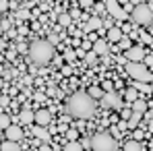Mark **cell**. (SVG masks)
<instances>
[{
	"mask_svg": "<svg viewBox=\"0 0 153 151\" xmlns=\"http://www.w3.org/2000/svg\"><path fill=\"white\" fill-rule=\"evenodd\" d=\"M97 110V101L93 100L87 91H76L66 101V112L73 118H91Z\"/></svg>",
	"mask_w": 153,
	"mask_h": 151,
	"instance_id": "6da1fadb",
	"label": "cell"
},
{
	"mask_svg": "<svg viewBox=\"0 0 153 151\" xmlns=\"http://www.w3.org/2000/svg\"><path fill=\"white\" fill-rule=\"evenodd\" d=\"M27 54L33 64H48L54 56V44H50V39H35L29 44Z\"/></svg>",
	"mask_w": 153,
	"mask_h": 151,
	"instance_id": "7a4b0ae2",
	"label": "cell"
},
{
	"mask_svg": "<svg viewBox=\"0 0 153 151\" xmlns=\"http://www.w3.org/2000/svg\"><path fill=\"white\" fill-rule=\"evenodd\" d=\"M91 149L93 151H116V139L110 135V132H97V135H93V139H91Z\"/></svg>",
	"mask_w": 153,
	"mask_h": 151,
	"instance_id": "3957f363",
	"label": "cell"
},
{
	"mask_svg": "<svg viewBox=\"0 0 153 151\" xmlns=\"http://www.w3.org/2000/svg\"><path fill=\"white\" fill-rule=\"evenodd\" d=\"M126 73L134 81H143V83H151L153 73H149V68L143 62H126Z\"/></svg>",
	"mask_w": 153,
	"mask_h": 151,
	"instance_id": "277c9868",
	"label": "cell"
},
{
	"mask_svg": "<svg viewBox=\"0 0 153 151\" xmlns=\"http://www.w3.org/2000/svg\"><path fill=\"white\" fill-rule=\"evenodd\" d=\"M130 19L137 23V25H151L153 23V8L149 4H137L134 8H132V15H130Z\"/></svg>",
	"mask_w": 153,
	"mask_h": 151,
	"instance_id": "5b68a950",
	"label": "cell"
},
{
	"mask_svg": "<svg viewBox=\"0 0 153 151\" xmlns=\"http://www.w3.org/2000/svg\"><path fill=\"white\" fill-rule=\"evenodd\" d=\"M105 10H108V15L114 17V19H120V21L128 19L126 10L122 8V4H120L118 0H105Z\"/></svg>",
	"mask_w": 153,
	"mask_h": 151,
	"instance_id": "8992f818",
	"label": "cell"
},
{
	"mask_svg": "<svg viewBox=\"0 0 153 151\" xmlns=\"http://www.w3.org/2000/svg\"><path fill=\"white\" fill-rule=\"evenodd\" d=\"M124 58H126V62H143L145 60V48L143 46H130L128 50H124Z\"/></svg>",
	"mask_w": 153,
	"mask_h": 151,
	"instance_id": "52a82bcc",
	"label": "cell"
},
{
	"mask_svg": "<svg viewBox=\"0 0 153 151\" xmlns=\"http://www.w3.org/2000/svg\"><path fill=\"white\" fill-rule=\"evenodd\" d=\"M102 103L105 108H114V110H120L122 108V100H120V95L116 91H105L103 97H102Z\"/></svg>",
	"mask_w": 153,
	"mask_h": 151,
	"instance_id": "ba28073f",
	"label": "cell"
},
{
	"mask_svg": "<svg viewBox=\"0 0 153 151\" xmlns=\"http://www.w3.org/2000/svg\"><path fill=\"white\" fill-rule=\"evenodd\" d=\"M4 137L8 139V141H21L23 139V130H21V126H17V124H10L6 130H4Z\"/></svg>",
	"mask_w": 153,
	"mask_h": 151,
	"instance_id": "9c48e42d",
	"label": "cell"
},
{
	"mask_svg": "<svg viewBox=\"0 0 153 151\" xmlns=\"http://www.w3.org/2000/svg\"><path fill=\"white\" fill-rule=\"evenodd\" d=\"M35 122H37V126H48V124L52 122L50 110H46V108L37 110V112H35Z\"/></svg>",
	"mask_w": 153,
	"mask_h": 151,
	"instance_id": "30bf717a",
	"label": "cell"
},
{
	"mask_svg": "<svg viewBox=\"0 0 153 151\" xmlns=\"http://www.w3.org/2000/svg\"><path fill=\"white\" fill-rule=\"evenodd\" d=\"M19 122H21V124H31V122H35V112H31L29 108L21 110V114H19Z\"/></svg>",
	"mask_w": 153,
	"mask_h": 151,
	"instance_id": "8fae6325",
	"label": "cell"
},
{
	"mask_svg": "<svg viewBox=\"0 0 153 151\" xmlns=\"http://www.w3.org/2000/svg\"><path fill=\"white\" fill-rule=\"evenodd\" d=\"M122 37H124V31L120 27H110L108 29V39L110 42H120Z\"/></svg>",
	"mask_w": 153,
	"mask_h": 151,
	"instance_id": "7c38bea8",
	"label": "cell"
},
{
	"mask_svg": "<svg viewBox=\"0 0 153 151\" xmlns=\"http://www.w3.org/2000/svg\"><path fill=\"white\" fill-rule=\"evenodd\" d=\"M141 120H143V114H141V112H132V114H130V118L126 120V122H128V128H130V130H134V128L139 126V122H141Z\"/></svg>",
	"mask_w": 153,
	"mask_h": 151,
	"instance_id": "4fadbf2b",
	"label": "cell"
},
{
	"mask_svg": "<svg viewBox=\"0 0 153 151\" xmlns=\"http://www.w3.org/2000/svg\"><path fill=\"white\" fill-rule=\"evenodd\" d=\"M91 50L95 52L97 56H103V54H108V44L103 39H97V42H93V48Z\"/></svg>",
	"mask_w": 153,
	"mask_h": 151,
	"instance_id": "5bb4252c",
	"label": "cell"
},
{
	"mask_svg": "<svg viewBox=\"0 0 153 151\" xmlns=\"http://www.w3.org/2000/svg\"><path fill=\"white\" fill-rule=\"evenodd\" d=\"M33 135H35L39 141H44V143H48V141H50V132L46 130V126H37V128L33 130Z\"/></svg>",
	"mask_w": 153,
	"mask_h": 151,
	"instance_id": "9a60e30c",
	"label": "cell"
},
{
	"mask_svg": "<svg viewBox=\"0 0 153 151\" xmlns=\"http://www.w3.org/2000/svg\"><path fill=\"white\" fill-rule=\"evenodd\" d=\"M71 23H73L71 13H60V15H58V25L60 27H71Z\"/></svg>",
	"mask_w": 153,
	"mask_h": 151,
	"instance_id": "2e32d148",
	"label": "cell"
},
{
	"mask_svg": "<svg viewBox=\"0 0 153 151\" xmlns=\"http://www.w3.org/2000/svg\"><path fill=\"white\" fill-rule=\"evenodd\" d=\"M132 112H141V114H145V112H147V101L141 100V97L134 100V101H132Z\"/></svg>",
	"mask_w": 153,
	"mask_h": 151,
	"instance_id": "e0dca14e",
	"label": "cell"
},
{
	"mask_svg": "<svg viewBox=\"0 0 153 151\" xmlns=\"http://www.w3.org/2000/svg\"><path fill=\"white\" fill-rule=\"evenodd\" d=\"M100 27H102V19L100 17H89V21H87V33L89 31H95Z\"/></svg>",
	"mask_w": 153,
	"mask_h": 151,
	"instance_id": "ac0fdd59",
	"label": "cell"
},
{
	"mask_svg": "<svg viewBox=\"0 0 153 151\" xmlns=\"http://www.w3.org/2000/svg\"><path fill=\"white\" fill-rule=\"evenodd\" d=\"M64 151H83V143H79V141H68V143L64 145Z\"/></svg>",
	"mask_w": 153,
	"mask_h": 151,
	"instance_id": "d6986e66",
	"label": "cell"
},
{
	"mask_svg": "<svg viewBox=\"0 0 153 151\" xmlns=\"http://www.w3.org/2000/svg\"><path fill=\"white\" fill-rule=\"evenodd\" d=\"M0 149L2 151H19V145H17V141H8V139H6Z\"/></svg>",
	"mask_w": 153,
	"mask_h": 151,
	"instance_id": "ffe728a7",
	"label": "cell"
},
{
	"mask_svg": "<svg viewBox=\"0 0 153 151\" xmlns=\"http://www.w3.org/2000/svg\"><path fill=\"white\" fill-rule=\"evenodd\" d=\"M143 147H141V141H128L126 145H124V151H141Z\"/></svg>",
	"mask_w": 153,
	"mask_h": 151,
	"instance_id": "44dd1931",
	"label": "cell"
},
{
	"mask_svg": "<svg viewBox=\"0 0 153 151\" xmlns=\"http://www.w3.org/2000/svg\"><path fill=\"white\" fill-rule=\"evenodd\" d=\"M87 93H89L93 100H102V97H103V89H102V87H91Z\"/></svg>",
	"mask_w": 153,
	"mask_h": 151,
	"instance_id": "7402d4cb",
	"label": "cell"
},
{
	"mask_svg": "<svg viewBox=\"0 0 153 151\" xmlns=\"http://www.w3.org/2000/svg\"><path fill=\"white\" fill-rule=\"evenodd\" d=\"M10 124H13L10 122V116L8 114H0V130H6Z\"/></svg>",
	"mask_w": 153,
	"mask_h": 151,
	"instance_id": "603a6c76",
	"label": "cell"
},
{
	"mask_svg": "<svg viewBox=\"0 0 153 151\" xmlns=\"http://www.w3.org/2000/svg\"><path fill=\"white\" fill-rule=\"evenodd\" d=\"M124 97L132 103L134 100H139V93H137V89H134V87H130V89H126V91H124Z\"/></svg>",
	"mask_w": 153,
	"mask_h": 151,
	"instance_id": "cb8c5ba5",
	"label": "cell"
},
{
	"mask_svg": "<svg viewBox=\"0 0 153 151\" xmlns=\"http://www.w3.org/2000/svg\"><path fill=\"white\" fill-rule=\"evenodd\" d=\"M85 62H87V64H95V62H97V54L93 50L87 52V54H85Z\"/></svg>",
	"mask_w": 153,
	"mask_h": 151,
	"instance_id": "d4e9b609",
	"label": "cell"
},
{
	"mask_svg": "<svg viewBox=\"0 0 153 151\" xmlns=\"http://www.w3.org/2000/svg\"><path fill=\"white\" fill-rule=\"evenodd\" d=\"M66 137H68V141H76L79 139V132H76L75 128H71V130H66Z\"/></svg>",
	"mask_w": 153,
	"mask_h": 151,
	"instance_id": "484cf974",
	"label": "cell"
},
{
	"mask_svg": "<svg viewBox=\"0 0 153 151\" xmlns=\"http://www.w3.org/2000/svg\"><path fill=\"white\" fill-rule=\"evenodd\" d=\"M33 100H35V101H46L48 97H46V93H42V91H37V93L33 95Z\"/></svg>",
	"mask_w": 153,
	"mask_h": 151,
	"instance_id": "4316f807",
	"label": "cell"
},
{
	"mask_svg": "<svg viewBox=\"0 0 153 151\" xmlns=\"http://www.w3.org/2000/svg\"><path fill=\"white\" fill-rule=\"evenodd\" d=\"M120 46H122L124 50H128V48H130L132 44H130V39H128V37H122V39H120Z\"/></svg>",
	"mask_w": 153,
	"mask_h": 151,
	"instance_id": "83f0119b",
	"label": "cell"
},
{
	"mask_svg": "<svg viewBox=\"0 0 153 151\" xmlns=\"http://www.w3.org/2000/svg\"><path fill=\"white\" fill-rule=\"evenodd\" d=\"M62 75L71 77V75H73V66H62Z\"/></svg>",
	"mask_w": 153,
	"mask_h": 151,
	"instance_id": "f1b7e54d",
	"label": "cell"
},
{
	"mask_svg": "<svg viewBox=\"0 0 153 151\" xmlns=\"http://www.w3.org/2000/svg\"><path fill=\"white\" fill-rule=\"evenodd\" d=\"M79 4H81L83 8H89V6L93 4V0H79Z\"/></svg>",
	"mask_w": 153,
	"mask_h": 151,
	"instance_id": "f546056e",
	"label": "cell"
},
{
	"mask_svg": "<svg viewBox=\"0 0 153 151\" xmlns=\"http://www.w3.org/2000/svg\"><path fill=\"white\" fill-rule=\"evenodd\" d=\"M8 8V0H0V13H4Z\"/></svg>",
	"mask_w": 153,
	"mask_h": 151,
	"instance_id": "4dcf8cb0",
	"label": "cell"
},
{
	"mask_svg": "<svg viewBox=\"0 0 153 151\" xmlns=\"http://www.w3.org/2000/svg\"><path fill=\"white\" fill-rule=\"evenodd\" d=\"M95 10H97V13H103V10H105V4H103V2H97Z\"/></svg>",
	"mask_w": 153,
	"mask_h": 151,
	"instance_id": "1f68e13d",
	"label": "cell"
},
{
	"mask_svg": "<svg viewBox=\"0 0 153 151\" xmlns=\"http://www.w3.org/2000/svg\"><path fill=\"white\" fill-rule=\"evenodd\" d=\"M58 39H60V37H58L56 33H50V44H58Z\"/></svg>",
	"mask_w": 153,
	"mask_h": 151,
	"instance_id": "d6a6232c",
	"label": "cell"
},
{
	"mask_svg": "<svg viewBox=\"0 0 153 151\" xmlns=\"http://www.w3.org/2000/svg\"><path fill=\"white\" fill-rule=\"evenodd\" d=\"M103 89L105 91H112V81H103Z\"/></svg>",
	"mask_w": 153,
	"mask_h": 151,
	"instance_id": "836d02e7",
	"label": "cell"
},
{
	"mask_svg": "<svg viewBox=\"0 0 153 151\" xmlns=\"http://www.w3.org/2000/svg\"><path fill=\"white\" fill-rule=\"evenodd\" d=\"M134 130H137V128H134ZM134 141H143V132H141V130L134 132Z\"/></svg>",
	"mask_w": 153,
	"mask_h": 151,
	"instance_id": "e575fe53",
	"label": "cell"
},
{
	"mask_svg": "<svg viewBox=\"0 0 153 151\" xmlns=\"http://www.w3.org/2000/svg\"><path fill=\"white\" fill-rule=\"evenodd\" d=\"M64 56H66V60H73V58H75L76 54H75V52H73V50H68V52H66V54H64Z\"/></svg>",
	"mask_w": 153,
	"mask_h": 151,
	"instance_id": "d590c367",
	"label": "cell"
},
{
	"mask_svg": "<svg viewBox=\"0 0 153 151\" xmlns=\"http://www.w3.org/2000/svg\"><path fill=\"white\" fill-rule=\"evenodd\" d=\"M17 17H19V19H27V17H29V13H27V10H19V15H17Z\"/></svg>",
	"mask_w": 153,
	"mask_h": 151,
	"instance_id": "8d00e7d4",
	"label": "cell"
},
{
	"mask_svg": "<svg viewBox=\"0 0 153 151\" xmlns=\"http://www.w3.org/2000/svg\"><path fill=\"white\" fill-rule=\"evenodd\" d=\"M130 114H132L130 110H122V118H124V120H128V118H130Z\"/></svg>",
	"mask_w": 153,
	"mask_h": 151,
	"instance_id": "74e56055",
	"label": "cell"
},
{
	"mask_svg": "<svg viewBox=\"0 0 153 151\" xmlns=\"http://www.w3.org/2000/svg\"><path fill=\"white\" fill-rule=\"evenodd\" d=\"M39 151H54L50 147V145H48V143H44V145H42V147H39Z\"/></svg>",
	"mask_w": 153,
	"mask_h": 151,
	"instance_id": "f35d334b",
	"label": "cell"
},
{
	"mask_svg": "<svg viewBox=\"0 0 153 151\" xmlns=\"http://www.w3.org/2000/svg\"><path fill=\"white\" fill-rule=\"evenodd\" d=\"M71 17H73V21H75V19L81 17V13H79V10H71Z\"/></svg>",
	"mask_w": 153,
	"mask_h": 151,
	"instance_id": "ab89813d",
	"label": "cell"
},
{
	"mask_svg": "<svg viewBox=\"0 0 153 151\" xmlns=\"http://www.w3.org/2000/svg\"><path fill=\"white\" fill-rule=\"evenodd\" d=\"M75 54L79 56V58H85V50H83V48H79V50H76Z\"/></svg>",
	"mask_w": 153,
	"mask_h": 151,
	"instance_id": "60d3db41",
	"label": "cell"
},
{
	"mask_svg": "<svg viewBox=\"0 0 153 151\" xmlns=\"http://www.w3.org/2000/svg\"><path fill=\"white\" fill-rule=\"evenodd\" d=\"M60 122H62V124H66V122H71V114H68V116H62V118H60Z\"/></svg>",
	"mask_w": 153,
	"mask_h": 151,
	"instance_id": "b9f144b4",
	"label": "cell"
},
{
	"mask_svg": "<svg viewBox=\"0 0 153 151\" xmlns=\"http://www.w3.org/2000/svg\"><path fill=\"white\" fill-rule=\"evenodd\" d=\"M89 39H91V42H97V35H95L93 31H89Z\"/></svg>",
	"mask_w": 153,
	"mask_h": 151,
	"instance_id": "7bdbcfd3",
	"label": "cell"
},
{
	"mask_svg": "<svg viewBox=\"0 0 153 151\" xmlns=\"http://www.w3.org/2000/svg\"><path fill=\"white\" fill-rule=\"evenodd\" d=\"M141 37H143V42H147V44H151V42H153L151 37H149V35H145V33H143V35H141Z\"/></svg>",
	"mask_w": 153,
	"mask_h": 151,
	"instance_id": "ee69618b",
	"label": "cell"
},
{
	"mask_svg": "<svg viewBox=\"0 0 153 151\" xmlns=\"http://www.w3.org/2000/svg\"><path fill=\"white\" fill-rule=\"evenodd\" d=\"M4 50V42H2V37H0V52Z\"/></svg>",
	"mask_w": 153,
	"mask_h": 151,
	"instance_id": "f6af8a7d",
	"label": "cell"
},
{
	"mask_svg": "<svg viewBox=\"0 0 153 151\" xmlns=\"http://www.w3.org/2000/svg\"><path fill=\"white\" fill-rule=\"evenodd\" d=\"M145 116H147V118H153V112H145Z\"/></svg>",
	"mask_w": 153,
	"mask_h": 151,
	"instance_id": "bcb514c9",
	"label": "cell"
},
{
	"mask_svg": "<svg viewBox=\"0 0 153 151\" xmlns=\"http://www.w3.org/2000/svg\"><path fill=\"white\" fill-rule=\"evenodd\" d=\"M130 2H132L134 6H137V4H141V0H130Z\"/></svg>",
	"mask_w": 153,
	"mask_h": 151,
	"instance_id": "7dc6e473",
	"label": "cell"
},
{
	"mask_svg": "<svg viewBox=\"0 0 153 151\" xmlns=\"http://www.w3.org/2000/svg\"><path fill=\"white\" fill-rule=\"evenodd\" d=\"M2 87H4V79L0 77V89H2Z\"/></svg>",
	"mask_w": 153,
	"mask_h": 151,
	"instance_id": "c3c4849f",
	"label": "cell"
},
{
	"mask_svg": "<svg viewBox=\"0 0 153 151\" xmlns=\"http://www.w3.org/2000/svg\"><path fill=\"white\" fill-rule=\"evenodd\" d=\"M118 2H120V4H126V2H130V0H118Z\"/></svg>",
	"mask_w": 153,
	"mask_h": 151,
	"instance_id": "681fc988",
	"label": "cell"
},
{
	"mask_svg": "<svg viewBox=\"0 0 153 151\" xmlns=\"http://www.w3.org/2000/svg\"><path fill=\"white\" fill-rule=\"evenodd\" d=\"M56 2H62V0H56Z\"/></svg>",
	"mask_w": 153,
	"mask_h": 151,
	"instance_id": "f907efd6",
	"label": "cell"
},
{
	"mask_svg": "<svg viewBox=\"0 0 153 151\" xmlns=\"http://www.w3.org/2000/svg\"><path fill=\"white\" fill-rule=\"evenodd\" d=\"M100 2H105V0H100Z\"/></svg>",
	"mask_w": 153,
	"mask_h": 151,
	"instance_id": "816d5d0a",
	"label": "cell"
},
{
	"mask_svg": "<svg viewBox=\"0 0 153 151\" xmlns=\"http://www.w3.org/2000/svg\"><path fill=\"white\" fill-rule=\"evenodd\" d=\"M151 151H153V147H151Z\"/></svg>",
	"mask_w": 153,
	"mask_h": 151,
	"instance_id": "f5cc1de1",
	"label": "cell"
}]
</instances>
